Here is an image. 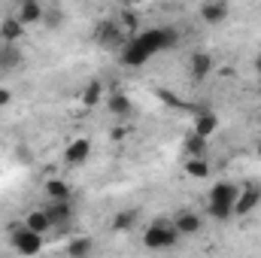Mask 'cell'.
<instances>
[{"instance_id":"obj_1","label":"cell","mask_w":261,"mask_h":258,"mask_svg":"<svg viewBox=\"0 0 261 258\" xmlns=\"http://www.w3.org/2000/svg\"><path fill=\"white\" fill-rule=\"evenodd\" d=\"M179 40H182L179 28H170V24L146 28V31H140L137 37H130V40H128V46L119 52V61H122L125 67H143L152 55L176 49V46H179Z\"/></svg>"},{"instance_id":"obj_2","label":"cell","mask_w":261,"mask_h":258,"mask_svg":"<svg viewBox=\"0 0 261 258\" xmlns=\"http://www.w3.org/2000/svg\"><path fill=\"white\" fill-rule=\"evenodd\" d=\"M237 197H240V186L237 183H216L210 192H206V216L216 219V222H231L234 219V207H237Z\"/></svg>"},{"instance_id":"obj_3","label":"cell","mask_w":261,"mask_h":258,"mask_svg":"<svg viewBox=\"0 0 261 258\" xmlns=\"http://www.w3.org/2000/svg\"><path fill=\"white\" fill-rule=\"evenodd\" d=\"M179 240H182V237L176 234L173 222L164 219V216L155 219V222H149V228L143 231V246L152 249V252H167V249H173Z\"/></svg>"},{"instance_id":"obj_4","label":"cell","mask_w":261,"mask_h":258,"mask_svg":"<svg viewBox=\"0 0 261 258\" xmlns=\"http://www.w3.org/2000/svg\"><path fill=\"white\" fill-rule=\"evenodd\" d=\"M128 34L122 31V24L116 21V18H100L97 24H94V43L100 46V49H107V52H122L125 46H128Z\"/></svg>"},{"instance_id":"obj_5","label":"cell","mask_w":261,"mask_h":258,"mask_svg":"<svg viewBox=\"0 0 261 258\" xmlns=\"http://www.w3.org/2000/svg\"><path fill=\"white\" fill-rule=\"evenodd\" d=\"M9 246H12V252H18L21 258H34V255H40V252H43L46 237L34 234L31 228H24V225L18 222V225H12V228H9Z\"/></svg>"},{"instance_id":"obj_6","label":"cell","mask_w":261,"mask_h":258,"mask_svg":"<svg viewBox=\"0 0 261 258\" xmlns=\"http://www.w3.org/2000/svg\"><path fill=\"white\" fill-rule=\"evenodd\" d=\"M43 213L49 216L52 231H58V234H64L67 228L73 225V216H76L73 200H49V207H43Z\"/></svg>"},{"instance_id":"obj_7","label":"cell","mask_w":261,"mask_h":258,"mask_svg":"<svg viewBox=\"0 0 261 258\" xmlns=\"http://www.w3.org/2000/svg\"><path fill=\"white\" fill-rule=\"evenodd\" d=\"M170 222H173V228H176L179 237H195L197 231L203 228V213H197V210H179L176 216H170Z\"/></svg>"},{"instance_id":"obj_8","label":"cell","mask_w":261,"mask_h":258,"mask_svg":"<svg viewBox=\"0 0 261 258\" xmlns=\"http://www.w3.org/2000/svg\"><path fill=\"white\" fill-rule=\"evenodd\" d=\"M258 203H261V186L258 183L240 186V197H237V207H234V219H237V216H249Z\"/></svg>"},{"instance_id":"obj_9","label":"cell","mask_w":261,"mask_h":258,"mask_svg":"<svg viewBox=\"0 0 261 258\" xmlns=\"http://www.w3.org/2000/svg\"><path fill=\"white\" fill-rule=\"evenodd\" d=\"M210 73H213V55L203 52V49H195L189 55V79L192 82H203Z\"/></svg>"},{"instance_id":"obj_10","label":"cell","mask_w":261,"mask_h":258,"mask_svg":"<svg viewBox=\"0 0 261 258\" xmlns=\"http://www.w3.org/2000/svg\"><path fill=\"white\" fill-rule=\"evenodd\" d=\"M91 155V140L88 137H76L70 146L64 149V164L67 167H82Z\"/></svg>"},{"instance_id":"obj_11","label":"cell","mask_w":261,"mask_h":258,"mask_svg":"<svg viewBox=\"0 0 261 258\" xmlns=\"http://www.w3.org/2000/svg\"><path fill=\"white\" fill-rule=\"evenodd\" d=\"M43 15H46V6L40 0H21L15 6V18L28 28V24H43Z\"/></svg>"},{"instance_id":"obj_12","label":"cell","mask_w":261,"mask_h":258,"mask_svg":"<svg viewBox=\"0 0 261 258\" xmlns=\"http://www.w3.org/2000/svg\"><path fill=\"white\" fill-rule=\"evenodd\" d=\"M107 113L113 119H130L134 116V100L125 91H110L107 94Z\"/></svg>"},{"instance_id":"obj_13","label":"cell","mask_w":261,"mask_h":258,"mask_svg":"<svg viewBox=\"0 0 261 258\" xmlns=\"http://www.w3.org/2000/svg\"><path fill=\"white\" fill-rule=\"evenodd\" d=\"M228 15H231V6L222 3V0H206V3L200 6V18H203L206 24H222Z\"/></svg>"},{"instance_id":"obj_14","label":"cell","mask_w":261,"mask_h":258,"mask_svg":"<svg viewBox=\"0 0 261 258\" xmlns=\"http://www.w3.org/2000/svg\"><path fill=\"white\" fill-rule=\"evenodd\" d=\"M24 37V24L15 18V15H6L0 21V43H9V46H18V40Z\"/></svg>"},{"instance_id":"obj_15","label":"cell","mask_w":261,"mask_h":258,"mask_svg":"<svg viewBox=\"0 0 261 258\" xmlns=\"http://www.w3.org/2000/svg\"><path fill=\"white\" fill-rule=\"evenodd\" d=\"M79 100H82V107H97L100 100H107V88H103V82L100 79H88L85 82V88H82V94H79Z\"/></svg>"},{"instance_id":"obj_16","label":"cell","mask_w":261,"mask_h":258,"mask_svg":"<svg viewBox=\"0 0 261 258\" xmlns=\"http://www.w3.org/2000/svg\"><path fill=\"white\" fill-rule=\"evenodd\" d=\"M24 55L18 46H9V43H0V73H9L15 67H21Z\"/></svg>"},{"instance_id":"obj_17","label":"cell","mask_w":261,"mask_h":258,"mask_svg":"<svg viewBox=\"0 0 261 258\" xmlns=\"http://www.w3.org/2000/svg\"><path fill=\"white\" fill-rule=\"evenodd\" d=\"M24 228H31L34 234H40V237H46L49 231H52V222H49V216L43 213V210H31L28 216H24V222H21Z\"/></svg>"},{"instance_id":"obj_18","label":"cell","mask_w":261,"mask_h":258,"mask_svg":"<svg viewBox=\"0 0 261 258\" xmlns=\"http://www.w3.org/2000/svg\"><path fill=\"white\" fill-rule=\"evenodd\" d=\"M43 192H46V197H49V200H73V189L67 186L64 179H58V176L46 179Z\"/></svg>"},{"instance_id":"obj_19","label":"cell","mask_w":261,"mask_h":258,"mask_svg":"<svg viewBox=\"0 0 261 258\" xmlns=\"http://www.w3.org/2000/svg\"><path fill=\"white\" fill-rule=\"evenodd\" d=\"M116 21L122 24V31H125L128 37H137V34H140V12H137V9L122 6V9H119V15H116Z\"/></svg>"},{"instance_id":"obj_20","label":"cell","mask_w":261,"mask_h":258,"mask_svg":"<svg viewBox=\"0 0 261 258\" xmlns=\"http://www.w3.org/2000/svg\"><path fill=\"white\" fill-rule=\"evenodd\" d=\"M216 131H219V116H216V113H197V119H195V134L197 137L210 140Z\"/></svg>"},{"instance_id":"obj_21","label":"cell","mask_w":261,"mask_h":258,"mask_svg":"<svg viewBox=\"0 0 261 258\" xmlns=\"http://www.w3.org/2000/svg\"><path fill=\"white\" fill-rule=\"evenodd\" d=\"M94 255V240L91 237H73L67 243V258H91Z\"/></svg>"},{"instance_id":"obj_22","label":"cell","mask_w":261,"mask_h":258,"mask_svg":"<svg viewBox=\"0 0 261 258\" xmlns=\"http://www.w3.org/2000/svg\"><path fill=\"white\" fill-rule=\"evenodd\" d=\"M182 149H186V155H189V158H206V152H210L206 140H203V137H197L195 131L182 140Z\"/></svg>"},{"instance_id":"obj_23","label":"cell","mask_w":261,"mask_h":258,"mask_svg":"<svg viewBox=\"0 0 261 258\" xmlns=\"http://www.w3.org/2000/svg\"><path fill=\"white\" fill-rule=\"evenodd\" d=\"M134 225H137V210H119L113 216V231H119V234L134 231Z\"/></svg>"},{"instance_id":"obj_24","label":"cell","mask_w":261,"mask_h":258,"mask_svg":"<svg viewBox=\"0 0 261 258\" xmlns=\"http://www.w3.org/2000/svg\"><path fill=\"white\" fill-rule=\"evenodd\" d=\"M186 173H189L192 179H206V176L213 173V167H210L206 158H186Z\"/></svg>"},{"instance_id":"obj_25","label":"cell","mask_w":261,"mask_h":258,"mask_svg":"<svg viewBox=\"0 0 261 258\" xmlns=\"http://www.w3.org/2000/svg\"><path fill=\"white\" fill-rule=\"evenodd\" d=\"M64 9H58V6H52V9H46V15H43V24L49 28V31H55V28H61L64 24Z\"/></svg>"},{"instance_id":"obj_26","label":"cell","mask_w":261,"mask_h":258,"mask_svg":"<svg viewBox=\"0 0 261 258\" xmlns=\"http://www.w3.org/2000/svg\"><path fill=\"white\" fill-rule=\"evenodd\" d=\"M155 94H158V97H161V100H164L167 107H179V110H189V104H182V100H179V97H176L173 91H167V88H158Z\"/></svg>"},{"instance_id":"obj_27","label":"cell","mask_w":261,"mask_h":258,"mask_svg":"<svg viewBox=\"0 0 261 258\" xmlns=\"http://www.w3.org/2000/svg\"><path fill=\"white\" fill-rule=\"evenodd\" d=\"M9 104H12V91H9V88H0V110L9 107Z\"/></svg>"},{"instance_id":"obj_28","label":"cell","mask_w":261,"mask_h":258,"mask_svg":"<svg viewBox=\"0 0 261 258\" xmlns=\"http://www.w3.org/2000/svg\"><path fill=\"white\" fill-rule=\"evenodd\" d=\"M252 67H255V73H258V79H261V52L255 55V61H252Z\"/></svg>"},{"instance_id":"obj_29","label":"cell","mask_w":261,"mask_h":258,"mask_svg":"<svg viewBox=\"0 0 261 258\" xmlns=\"http://www.w3.org/2000/svg\"><path fill=\"white\" fill-rule=\"evenodd\" d=\"M258 155H261V140H258Z\"/></svg>"},{"instance_id":"obj_30","label":"cell","mask_w":261,"mask_h":258,"mask_svg":"<svg viewBox=\"0 0 261 258\" xmlns=\"http://www.w3.org/2000/svg\"><path fill=\"white\" fill-rule=\"evenodd\" d=\"M258 94H261V82H258Z\"/></svg>"}]
</instances>
